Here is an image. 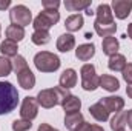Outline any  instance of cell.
<instances>
[{
	"mask_svg": "<svg viewBox=\"0 0 132 131\" xmlns=\"http://www.w3.org/2000/svg\"><path fill=\"white\" fill-rule=\"evenodd\" d=\"M19 105V91L11 82H0V116L12 113Z\"/></svg>",
	"mask_w": 132,
	"mask_h": 131,
	"instance_id": "1",
	"label": "cell"
},
{
	"mask_svg": "<svg viewBox=\"0 0 132 131\" xmlns=\"http://www.w3.org/2000/svg\"><path fill=\"white\" fill-rule=\"evenodd\" d=\"M34 65L37 68V71L40 72H55L62 65V60L54 53L40 51L34 56Z\"/></svg>",
	"mask_w": 132,
	"mask_h": 131,
	"instance_id": "2",
	"label": "cell"
},
{
	"mask_svg": "<svg viewBox=\"0 0 132 131\" xmlns=\"http://www.w3.org/2000/svg\"><path fill=\"white\" fill-rule=\"evenodd\" d=\"M60 20V12L52 9H43L35 19L32 20L34 31H49L54 25H57Z\"/></svg>",
	"mask_w": 132,
	"mask_h": 131,
	"instance_id": "3",
	"label": "cell"
},
{
	"mask_svg": "<svg viewBox=\"0 0 132 131\" xmlns=\"http://www.w3.org/2000/svg\"><path fill=\"white\" fill-rule=\"evenodd\" d=\"M81 76V88L85 91H95L100 86V77L97 76L95 66L92 63H85L80 68Z\"/></svg>",
	"mask_w": 132,
	"mask_h": 131,
	"instance_id": "4",
	"label": "cell"
},
{
	"mask_svg": "<svg viewBox=\"0 0 132 131\" xmlns=\"http://www.w3.org/2000/svg\"><path fill=\"white\" fill-rule=\"evenodd\" d=\"M9 20H11L12 25L25 28V26L31 25V22H32L31 9L28 6H25V5H15L9 11Z\"/></svg>",
	"mask_w": 132,
	"mask_h": 131,
	"instance_id": "5",
	"label": "cell"
},
{
	"mask_svg": "<svg viewBox=\"0 0 132 131\" xmlns=\"http://www.w3.org/2000/svg\"><path fill=\"white\" fill-rule=\"evenodd\" d=\"M37 114H38V102H37V99L31 97V96H26L23 99L22 105H20V117L25 119V120H31L32 122L37 117Z\"/></svg>",
	"mask_w": 132,
	"mask_h": 131,
	"instance_id": "6",
	"label": "cell"
},
{
	"mask_svg": "<svg viewBox=\"0 0 132 131\" xmlns=\"http://www.w3.org/2000/svg\"><path fill=\"white\" fill-rule=\"evenodd\" d=\"M35 99H37V102H38V106L46 108V110H51V108L60 105L59 96H57V93H55L54 88H46V90L38 91V94H37Z\"/></svg>",
	"mask_w": 132,
	"mask_h": 131,
	"instance_id": "7",
	"label": "cell"
},
{
	"mask_svg": "<svg viewBox=\"0 0 132 131\" xmlns=\"http://www.w3.org/2000/svg\"><path fill=\"white\" fill-rule=\"evenodd\" d=\"M111 9L117 19L125 20V19H128V16L132 11V0H112Z\"/></svg>",
	"mask_w": 132,
	"mask_h": 131,
	"instance_id": "8",
	"label": "cell"
},
{
	"mask_svg": "<svg viewBox=\"0 0 132 131\" xmlns=\"http://www.w3.org/2000/svg\"><path fill=\"white\" fill-rule=\"evenodd\" d=\"M98 102L106 106V110H108L109 113H120V111H123V108H125V99L120 97V96L101 97Z\"/></svg>",
	"mask_w": 132,
	"mask_h": 131,
	"instance_id": "9",
	"label": "cell"
},
{
	"mask_svg": "<svg viewBox=\"0 0 132 131\" xmlns=\"http://www.w3.org/2000/svg\"><path fill=\"white\" fill-rule=\"evenodd\" d=\"M77 80H78V76H77V71L74 68H68L65 69L62 74H60V79H59V83L62 88L65 90H71L77 85Z\"/></svg>",
	"mask_w": 132,
	"mask_h": 131,
	"instance_id": "10",
	"label": "cell"
},
{
	"mask_svg": "<svg viewBox=\"0 0 132 131\" xmlns=\"http://www.w3.org/2000/svg\"><path fill=\"white\" fill-rule=\"evenodd\" d=\"M95 22L98 23H114V14H112V9H111V5L108 3H100L95 9Z\"/></svg>",
	"mask_w": 132,
	"mask_h": 131,
	"instance_id": "11",
	"label": "cell"
},
{
	"mask_svg": "<svg viewBox=\"0 0 132 131\" xmlns=\"http://www.w3.org/2000/svg\"><path fill=\"white\" fill-rule=\"evenodd\" d=\"M95 56V45L94 43H83L78 45L75 49V57L81 62H88Z\"/></svg>",
	"mask_w": 132,
	"mask_h": 131,
	"instance_id": "12",
	"label": "cell"
},
{
	"mask_svg": "<svg viewBox=\"0 0 132 131\" xmlns=\"http://www.w3.org/2000/svg\"><path fill=\"white\" fill-rule=\"evenodd\" d=\"M17 82L23 90H32L35 86V76L29 68H26L17 74Z\"/></svg>",
	"mask_w": 132,
	"mask_h": 131,
	"instance_id": "13",
	"label": "cell"
},
{
	"mask_svg": "<svg viewBox=\"0 0 132 131\" xmlns=\"http://www.w3.org/2000/svg\"><path fill=\"white\" fill-rule=\"evenodd\" d=\"M62 108H63L65 114L80 113V110H81V100L77 97V96H74V94H69V96L62 102Z\"/></svg>",
	"mask_w": 132,
	"mask_h": 131,
	"instance_id": "14",
	"label": "cell"
},
{
	"mask_svg": "<svg viewBox=\"0 0 132 131\" xmlns=\"http://www.w3.org/2000/svg\"><path fill=\"white\" fill-rule=\"evenodd\" d=\"M55 45H57V49L60 53H69L75 46V37L71 33H65L57 39V43Z\"/></svg>",
	"mask_w": 132,
	"mask_h": 131,
	"instance_id": "15",
	"label": "cell"
},
{
	"mask_svg": "<svg viewBox=\"0 0 132 131\" xmlns=\"http://www.w3.org/2000/svg\"><path fill=\"white\" fill-rule=\"evenodd\" d=\"M0 53H2L3 57L14 59L15 56H19V45H17V42H12L9 39H5L0 43Z\"/></svg>",
	"mask_w": 132,
	"mask_h": 131,
	"instance_id": "16",
	"label": "cell"
},
{
	"mask_svg": "<svg viewBox=\"0 0 132 131\" xmlns=\"http://www.w3.org/2000/svg\"><path fill=\"white\" fill-rule=\"evenodd\" d=\"M89 114H91L97 122H106V120L109 119V114H111V113L106 110V106H104L103 103L97 102V103H94V105L89 106Z\"/></svg>",
	"mask_w": 132,
	"mask_h": 131,
	"instance_id": "17",
	"label": "cell"
},
{
	"mask_svg": "<svg viewBox=\"0 0 132 131\" xmlns=\"http://www.w3.org/2000/svg\"><path fill=\"white\" fill-rule=\"evenodd\" d=\"M85 25V19L81 14H71L68 19L65 20V28L69 33H75V31H80Z\"/></svg>",
	"mask_w": 132,
	"mask_h": 131,
	"instance_id": "18",
	"label": "cell"
},
{
	"mask_svg": "<svg viewBox=\"0 0 132 131\" xmlns=\"http://www.w3.org/2000/svg\"><path fill=\"white\" fill-rule=\"evenodd\" d=\"M100 86L109 93H115L120 88V82L117 77H114L111 74H103V76H100Z\"/></svg>",
	"mask_w": 132,
	"mask_h": 131,
	"instance_id": "19",
	"label": "cell"
},
{
	"mask_svg": "<svg viewBox=\"0 0 132 131\" xmlns=\"http://www.w3.org/2000/svg\"><path fill=\"white\" fill-rule=\"evenodd\" d=\"M118 48H120V43H118V40L114 37V35H111V37H104L103 39V42H101V49H103V54H106V56H114V54H117L118 53Z\"/></svg>",
	"mask_w": 132,
	"mask_h": 131,
	"instance_id": "20",
	"label": "cell"
},
{
	"mask_svg": "<svg viewBox=\"0 0 132 131\" xmlns=\"http://www.w3.org/2000/svg\"><path fill=\"white\" fill-rule=\"evenodd\" d=\"M126 65H128L126 57H125L123 54H120V53L111 56L109 60H108V68H109L111 71H115V72H121Z\"/></svg>",
	"mask_w": 132,
	"mask_h": 131,
	"instance_id": "21",
	"label": "cell"
},
{
	"mask_svg": "<svg viewBox=\"0 0 132 131\" xmlns=\"http://www.w3.org/2000/svg\"><path fill=\"white\" fill-rule=\"evenodd\" d=\"M128 127V111H120L115 113V116L111 119V130L112 131H121Z\"/></svg>",
	"mask_w": 132,
	"mask_h": 131,
	"instance_id": "22",
	"label": "cell"
},
{
	"mask_svg": "<svg viewBox=\"0 0 132 131\" xmlns=\"http://www.w3.org/2000/svg\"><path fill=\"white\" fill-rule=\"evenodd\" d=\"M94 30L95 33L98 34L100 37H111L114 35L115 31H117V25L115 22L114 23H98V22H94Z\"/></svg>",
	"mask_w": 132,
	"mask_h": 131,
	"instance_id": "23",
	"label": "cell"
},
{
	"mask_svg": "<svg viewBox=\"0 0 132 131\" xmlns=\"http://www.w3.org/2000/svg\"><path fill=\"white\" fill-rule=\"evenodd\" d=\"M81 122H85V119H83V114H81V113L65 114V127H66V130L75 131Z\"/></svg>",
	"mask_w": 132,
	"mask_h": 131,
	"instance_id": "24",
	"label": "cell"
},
{
	"mask_svg": "<svg viewBox=\"0 0 132 131\" xmlns=\"http://www.w3.org/2000/svg\"><path fill=\"white\" fill-rule=\"evenodd\" d=\"M91 3H92V0H65V8L68 11H80V9H88V8H91Z\"/></svg>",
	"mask_w": 132,
	"mask_h": 131,
	"instance_id": "25",
	"label": "cell"
},
{
	"mask_svg": "<svg viewBox=\"0 0 132 131\" xmlns=\"http://www.w3.org/2000/svg\"><path fill=\"white\" fill-rule=\"evenodd\" d=\"M6 39L12 40V42H20L25 39V28L17 26V25H9L6 28Z\"/></svg>",
	"mask_w": 132,
	"mask_h": 131,
	"instance_id": "26",
	"label": "cell"
},
{
	"mask_svg": "<svg viewBox=\"0 0 132 131\" xmlns=\"http://www.w3.org/2000/svg\"><path fill=\"white\" fill-rule=\"evenodd\" d=\"M31 40H32L34 45L42 46V45L49 43V40H51V34H49V31H34L32 35H31Z\"/></svg>",
	"mask_w": 132,
	"mask_h": 131,
	"instance_id": "27",
	"label": "cell"
},
{
	"mask_svg": "<svg viewBox=\"0 0 132 131\" xmlns=\"http://www.w3.org/2000/svg\"><path fill=\"white\" fill-rule=\"evenodd\" d=\"M11 62H12V71H14L15 74H19V72H22L23 69L28 68V62H26V59H25L23 56H20V54L15 56Z\"/></svg>",
	"mask_w": 132,
	"mask_h": 131,
	"instance_id": "28",
	"label": "cell"
},
{
	"mask_svg": "<svg viewBox=\"0 0 132 131\" xmlns=\"http://www.w3.org/2000/svg\"><path fill=\"white\" fill-rule=\"evenodd\" d=\"M12 71V62L8 57L0 56V77H6L9 76Z\"/></svg>",
	"mask_w": 132,
	"mask_h": 131,
	"instance_id": "29",
	"label": "cell"
},
{
	"mask_svg": "<svg viewBox=\"0 0 132 131\" xmlns=\"http://www.w3.org/2000/svg\"><path fill=\"white\" fill-rule=\"evenodd\" d=\"M31 128H32V122L31 120L15 119L12 122V131H29Z\"/></svg>",
	"mask_w": 132,
	"mask_h": 131,
	"instance_id": "30",
	"label": "cell"
},
{
	"mask_svg": "<svg viewBox=\"0 0 132 131\" xmlns=\"http://www.w3.org/2000/svg\"><path fill=\"white\" fill-rule=\"evenodd\" d=\"M42 6H43V9H52V11H59L60 2H59V0H42Z\"/></svg>",
	"mask_w": 132,
	"mask_h": 131,
	"instance_id": "31",
	"label": "cell"
},
{
	"mask_svg": "<svg viewBox=\"0 0 132 131\" xmlns=\"http://www.w3.org/2000/svg\"><path fill=\"white\" fill-rule=\"evenodd\" d=\"M121 74H123L125 82L128 85H132V63H128V65L125 66V69L121 71Z\"/></svg>",
	"mask_w": 132,
	"mask_h": 131,
	"instance_id": "32",
	"label": "cell"
},
{
	"mask_svg": "<svg viewBox=\"0 0 132 131\" xmlns=\"http://www.w3.org/2000/svg\"><path fill=\"white\" fill-rule=\"evenodd\" d=\"M54 90H55V93H57V96H59V102H60V105H62V102H63V100L69 96V94H71V93H69V90L62 88L60 85H59V86H55Z\"/></svg>",
	"mask_w": 132,
	"mask_h": 131,
	"instance_id": "33",
	"label": "cell"
},
{
	"mask_svg": "<svg viewBox=\"0 0 132 131\" xmlns=\"http://www.w3.org/2000/svg\"><path fill=\"white\" fill-rule=\"evenodd\" d=\"M75 131H92V125H91L89 122L85 120V122H81V123L78 125V128H77Z\"/></svg>",
	"mask_w": 132,
	"mask_h": 131,
	"instance_id": "34",
	"label": "cell"
},
{
	"mask_svg": "<svg viewBox=\"0 0 132 131\" xmlns=\"http://www.w3.org/2000/svg\"><path fill=\"white\" fill-rule=\"evenodd\" d=\"M37 131H59V130H57V128H52L49 123H40L38 128H37Z\"/></svg>",
	"mask_w": 132,
	"mask_h": 131,
	"instance_id": "35",
	"label": "cell"
},
{
	"mask_svg": "<svg viewBox=\"0 0 132 131\" xmlns=\"http://www.w3.org/2000/svg\"><path fill=\"white\" fill-rule=\"evenodd\" d=\"M11 6V0H0V11H5Z\"/></svg>",
	"mask_w": 132,
	"mask_h": 131,
	"instance_id": "36",
	"label": "cell"
},
{
	"mask_svg": "<svg viewBox=\"0 0 132 131\" xmlns=\"http://www.w3.org/2000/svg\"><path fill=\"white\" fill-rule=\"evenodd\" d=\"M128 127L132 130V110L128 111Z\"/></svg>",
	"mask_w": 132,
	"mask_h": 131,
	"instance_id": "37",
	"label": "cell"
},
{
	"mask_svg": "<svg viewBox=\"0 0 132 131\" xmlns=\"http://www.w3.org/2000/svg\"><path fill=\"white\" fill-rule=\"evenodd\" d=\"M126 94H128V97L132 99V85H128V88H126Z\"/></svg>",
	"mask_w": 132,
	"mask_h": 131,
	"instance_id": "38",
	"label": "cell"
},
{
	"mask_svg": "<svg viewBox=\"0 0 132 131\" xmlns=\"http://www.w3.org/2000/svg\"><path fill=\"white\" fill-rule=\"evenodd\" d=\"M128 37L132 40V23H129V25H128Z\"/></svg>",
	"mask_w": 132,
	"mask_h": 131,
	"instance_id": "39",
	"label": "cell"
},
{
	"mask_svg": "<svg viewBox=\"0 0 132 131\" xmlns=\"http://www.w3.org/2000/svg\"><path fill=\"white\" fill-rule=\"evenodd\" d=\"M92 131H104V130H103V127H100V125H92Z\"/></svg>",
	"mask_w": 132,
	"mask_h": 131,
	"instance_id": "40",
	"label": "cell"
},
{
	"mask_svg": "<svg viewBox=\"0 0 132 131\" xmlns=\"http://www.w3.org/2000/svg\"><path fill=\"white\" fill-rule=\"evenodd\" d=\"M94 14H95V11H92L91 8H88V9H86V16H94Z\"/></svg>",
	"mask_w": 132,
	"mask_h": 131,
	"instance_id": "41",
	"label": "cell"
},
{
	"mask_svg": "<svg viewBox=\"0 0 132 131\" xmlns=\"http://www.w3.org/2000/svg\"><path fill=\"white\" fill-rule=\"evenodd\" d=\"M0 37H2V25H0Z\"/></svg>",
	"mask_w": 132,
	"mask_h": 131,
	"instance_id": "42",
	"label": "cell"
},
{
	"mask_svg": "<svg viewBox=\"0 0 132 131\" xmlns=\"http://www.w3.org/2000/svg\"><path fill=\"white\" fill-rule=\"evenodd\" d=\"M121 131H126V130H121Z\"/></svg>",
	"mask_w": 132,
	"mask_h": 131,
	"instance_id": "43",
	"label": "cell"
}]
</instances>
